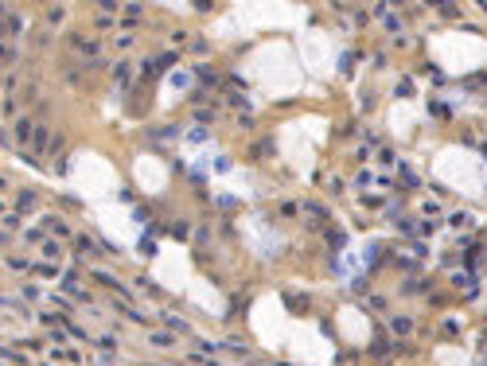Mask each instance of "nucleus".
Masks as SVG:
<instances>
[{"label": "nucleus", "mask_w": 487, "mask_h": 366, "mask_svg": "<svg viewBox=\"0 0 487 366\" xmlns=\"http://www.w3.org/2000/svg\"><path fill=\"white\" fill-rule=\"evenodd\" d=\"M0 31H4V24H0Z\"/></svg>", "instance_id": "obj_46"}, {"label": "nucleus", "mask_w": 487, "mask_h": 366, "mask_svg": "<svg viewBox=\"0 0 487 366\" xmlns=\"http://www.w3.org/2000/svg\"><path fill=\"white\" fill-rule=\"evenodd\" d=\"M94 24H98V28H102V31H109V28H113V24H117V20H113V16H109V12H98V20H94Z\"/></svg>", "instance_id": "obj_30"}, {"label": "nucleus", "mask_w": 487, "mask_h": 366, "mask_svg": "<svg viewBox=\"0 0 487 366\" xmlns=\"http://www.w3.org/2000/svg\"><path fill=\"white\" fill-rule=\"evenodd\" d=\"M324 242L331 249H343V246H347V234H343L339 226H324Z\"/></svg>", "instance_id": "obj_7"}, {"label": "nucleus", "mask_w": 487, "mask_h": 366, "mask_svg": "<svg viewBox=\"0 0 487 366\" xmlns=\"http://www.w3.org/2000/svg\"><path fill=\"white\" fill-rule=\"evenodd\" d=\"M390 331H394V339H409L417 331L413 316H390Z\"/></svg>", "instance_id": "obj_2"}, {"label": "nucleus", "mask_w": 487, "mask_h": 366, "mask_svg": "<svg viewBox=\"0 0 487 366\" xmlns=\"http://www.w3.org/2000/svg\"><path fill=\"white\" fill-rule=\"evenodd\" d=\"M0 246H8V234H0Z\"/></svg>", "instance_id": "obj_45"}, {"label": "nucleus", "mask_w": 487, "mask_h": 366, "mask_svg": "<svg viewBox=\"0 0 487 366\" xmlns=\"http://www.w3.org/2000/svg\"><path fill=\"white\" fill-rule=\"evenodd\" d=\"M8 269H16V273H31V261H28V257H8Z\"/></svg>", "instance_id": "obj_23"}, {"label": "nucleus", "mask_w": 487, "mask_h": 366, "mask_svg": "<svg viewBox=\"0 0 487 366\" xmlns=\"http://www.w3.org/2000/svg\"><path fill=\"white\" fill-rule=\"evenodd\" d=\"M401 187H417V176L409 172V168H401Z\"/></svg>", "instance_id": "obj_36"}, {"label": "nucleus", "mask_w": 487, "mask_h": 366, "mask_svg": "<svg viewBox=\"0 0 487 366\" xmlns=\"http://www.w3.org/2000/svg\"><path fill=\"white\" fill-rule=\"evenodd\" d=\"M367 304L374 308V312H386V308H390V304H386V296H378V292H374V296H367Z\"/></svg>", "instance_id": "obj_32"}, {"label": "nucleus", "mask_w": 487, "mask_h": 366, "mask_svg": "<svg viewBox=\"0 0 487 366\" xmlns=\"http://www.w3.org/2000/svg\"><path fill=\"white\" fill-rule=\"evenodd\" d=\"M475 148H479V156H483V160H487V140H479V144H475Z\"/></svg>", "instance_id": "obj_44"}, {"label": "nucleus", "mask_w": 487, "mask_h": 366, "mask_svg": "<svg viewBox=\"0 0 487 366\" xmlns=\"http://www.w3.org/2000/svg\"><path fill=\"white\" fill-rule=\"evenodd\" d=\"M429 113H433V117H441V121H448V117H452V109H448L444 102H433V105H429Z\"/></svg>", "instance_id": "obj_19"}, {"label": "nucleus", "mask_w": 487, "mask_h": 366, "mask_svg": "<svg viewBox=\"0 0 487 366\" xmlns=\"http://www.w3.org/2000/svg\"><path fill=\"white\" fill-rule=\"evenodd\" d=\"M71 47L82 55V59H98V51H102V43H98V39H86V35H71Z\"/></svg>", "instance_id": "obj_1"}, {"label": "nucleus", "mask_w": 487, "mask_h": 366, "mask_svg": "<svg viewBox=\"0 0 487 366\" xmlns=\"http://www.w3.org/2000/svg\"><path fill=\"white\" fill-rule=\"evenodd\" d=\"M164 323H168V327H172L176 335H183V331H191V327H187V320H179L176 312H164Z\"/></svg>", "instance_id": "obj_15"}, {"label": "nucleus", "mask_w": 487, "mask_h": 366, "mask_svg": "<svg viewBox=\"0 0 487 366\" xmlns=\"http://www.w3.org/2000/svg\"><path fill=\"white\" fill-rule=\"evenodd\" d=\"M31 273H39L43 280H55V277H62V269L55 261H43V265H31Z\"/></svg>", "instance_id": "obj_10"}, {"label": "nucleus", "mask_w": 487, "mask_h": 366, "mask_svg": "<svg viewBox=\"0 0 487 366\" xmlns=\"http://www.w3.org/2000/svg\"><path fill=\"white\" fill-rule=\"evenodd\" d=\"M31 136H35L31 117H20V121H16V144H31Z\"/></svg>", "instance_id": "obj_5"}, {"label": "nucleus", "mask_w": 487, "mask_h": 366, "mask_svg": "<svg viewBox=\"0 0 487 366\" xmlns=\"http://www.w3.org/2000/svg\"><path fill=\"white\" fill-rule=\"evenodd\" d=\"M195 121H207V125H211V121H215V113H211V109H195Z\"/></svg>", "instance_id": "obj_43"}, {"label": "nucleus", "mask_w": 487, "mask_h": 366, "mask_svg": "<svg viewBox=\"0 0 487 366\" xmlns=\"http://www.w3.org/2000/svg\"><path fill=\"white\" fill-rule=\"evenodd\" d=\"M148 343L152 347H172L176 343V331H148Z\"/></svg>", "instance_id": "obj_12"}, {"label": "nucleus", "mask_w": 487, "mask_h": 366, "mask_svg": "<svg viewBox=\"0 0 487 366\" xmlns=\"http://www.w3.org/2000/svg\"><path fill=\"white\" fill-rule=\"evenodd\" d=\"M382 164H398V152L394 148H382Z\"/></svg>", "instance_id": "obj_42"}, {"label": "nucleus", "mask_w": 487, "mask_h": 366, "mask_svg": "<svg viewBox=\"0 0 487 366\" xmlns=\"http://www.w3.org/2000/svg\"><path fill=\"white\" fill-rule=\"evenodd\" d=\"M4 28H8V31L16 35V31H24L28 24H24V16H8V24H4Z\"/></svg>", "instance_id": "obj_29"}, {"label": "nucleus", "mask_w": 487, "mask_h": 366, "mask_svg": "<svg viewBox=\"0 0 487 366\" xmlns=\"http://www.w3.org/2000/svg\"><path fill=\"white\" fill-rule=\"evenodd\" d=\"M43 226L51 230L55 238H71V230H66V222L62 218H55V214H43Z\"/></svg>", "instance_id": "obj_9"}, {"label": "nucleus", "mask_w": 487, "mask_h": 366, "mask_svg": "<svg viewBox=\"0 0 487 366\" xmlns=\"http://www.w3.org/2000/svg\"><path fill=\"white\" fill-rule=\"evenodd\" d=\"M195 78H199V86H203V90H215V86H219V74L211 70V66H199Z\"/></svg>", "instance_id": "obj_11"}, {"label": "nucleus", "mask_w": 487, "mask_h": 366, "mask_svg": "<svg viewBox=\"0 0 487 366\" xmlns=\"http://www.w3.org/2000/svg\"><path fill=\"white\" fill-rule=\"evenodd\" d=\"M285 304H289V312H308V296H304V292H300V296L289 292V296H285Z\"/></svg>", "instance_id": "obj_16"}, {"label": "nucleus", "mask_w": 487, "mask_h": 366, "mask_svg": "<svg viewBox=\"0 0 487 366\" xmlns=\"http://www.w3.org/2000/svg\"><path fill=\"white\" fill-rule=\"evenodd\" d=\"M156 62V70H160V66H172V62H179V51H164L160 59H152Z\"/></svg>", "instance_id": "obj_24"}, {"label": "nucleus", "mask_w": 487, "mask_h": 366, "mask_svg": "<svg viewBox=\"0 0 487 366\" xmlns=\"http://www.w3.org/2000/svg\"><path fill=\"white\" fill-rule=\"evenodd\" d=\"M62 288H66V292H82V280H78V273H62ZM82 296H90V292H82Z\"/></svg>", "instance_id": "obj_17"}, {"label": "nucleus", "mask_w": 487, "mask_h": 366, "mask_svg": "<svg viewBox=\"0 0 487 366\" xmlns=\"http://www.w3.org/2000/svg\"><path fill=\"white\" fill-rule=\"evenodd\" d=\"M191 55H207V43L203 39H191Z\"/></svg>", "instance_id": "obj_41"}, {"label": "nucleus", "mask_w": 487, "mask_h": 366, "mask_svg": "<svg viewBox=\"0 0 487 366\" xmlns=\"http://www.w3.org/2000/svg\"><path fill=\"white\" fill-rule=\"evenodd\" d=\"M253 156H273V140H257V148H253Z\"/></svg>", "instance_id": "obj_33"}, {"label": "nucleus", "mask_w": 487, "mask_h": 366, "mask_svg": "<svg viewBox=\"0 0 487 366\" xmlns=\"http://www.w3.org/2000/svg\"><path fill=\"white\" fill-rule=\"evenodd\" d=\"M39 320H43L51 331H55V327H62V316H59V312H39Z\"/></svg>", "instance_id": "obj_21"}, {"label": "nucleus", "mask_w": 487, "mask_h": 366, "mask_svg": "<svg viewBox=\"0 0 487 366\" xmlns=\"http://www.w3.org/2000/svg\"><path fill=\"white\" fill-rule=\"evenodd\" d=\"M62 16H66V8H62V4L47 8V24H62Z\"/></svg>", "instance_id": "obj_26"}, {"label": "nucleus", "mask_w": 487, "mask_h": 366, "mask_svg": "<svg viewBox=\"0 0 487 366\" xmlns=\"http://www.w3.org/2000/svg\"><path fill=\"white\" fill-rule=\"evenodd\" d=\"M121 16H125V20H117V24H125V28H133V24H141V16H145V8H141V4H125V8H121Z\"/></svg>", "instance_id": "obj_8"}, {"label": "nucleus", "mask_w": 487, "mask_h": 366, "mask_svg": "<svg viewBox=\"0 0 487 366\" xmlns=\"http://www.w3.org/2000/svg\"><path fill=\"white\" fill-rule=\"evenodd\" d=\"M363 206H367V210H378V206H382V199H378V195H363Z\"/></svg>", "instance_id": "obj_37"}, {"label": "nucleus", "mask_w": 487, "mask_h": 366, "mask_svg": "<svg viewBox=\"0 0 487 366\" xmlns=\"http://www.w3.org/2000/svg\"><path fill=\"white\" fill-rule=\"evenodd\" d=\"M421 214L437 218V214H441V203H437V199H425V203H421Z\"/></svg>", "instance_id": "obj_25"}, {"label": "nucleus", "mask_w": 487, "mask_h": 366, "mask_svg": "<svg viewBox=\"0 0 487 366\" xmlns=\"http://www.w3.org/2000/svg\"><path fill=\"white\" fill-rule=\"evenodd\" d=\"M94 280H98V284H105V288H113L121 300H129V288H125V284H117V277H109V273H102V269H94Z\"/></svg>", "instance_id": "obj_4"}, {"label": "nucleus", "mask_w": 487, "mask_h": 366, "mask_svg": "<svg viewBox=\"0 0 487 366\" xmlns=\"http://www.w3.org/2000/svg\"><path fill=\"white\" fill-rule=\"evenodd\" d=\"M113 78H117V86H121V90H129V78H133V66H129V62H117V66H113Z\"/></svg>", "instance_id": "obj_13"}, {"label": "nucleus", "mask_w": 487, "mask_h": 366, "mask_svg": "<svg viewBox=\"0 0 487 366\" xmlns=\"http://www.w3.org/2000/svg\"><path fill=\"white\" fill-rule=\"evenodd\" d=\"M300 210H304L312 222H327V218H331V210H327L324 203H300Z\"/></svg>", "instance_id": "obj_6"}, {"label": "nucleus", "mask_w": 487, "mask_h": 366, "mask_svg": "<svg viewBox=\"0 0 487 366\" xmlns=\"http://www.w3.org/2000/svg\"><path fill=\"white\" fill-rule=\"evenodd\" d=\"M43 253H47V261H59V257H62V246H59V242H43Z\"/></svg>", "instance_id": "obj_20"}, {"label": "nucleus", "mask_w": 487, "mask_h": 366, "mask_svg": "<svg viewBox=\"0 0 487 366\" xmlns=\"http://www.w3.org/2000/svg\"><path fill=\"white\" fill-rule=\"evenodd\" d=\"M74 249H78V257H82V253H86V257H90V253H98V249H102V246H98V242H90L86 234H78V238H74Z\"/></svg>", "instance_id": "obj_14"}, {"label": "nucleus", "mask_w": 487, "mask_h": 366, "mask_svg": "<svg viewBox=\"0 0 487 366\" xmlns=\"http://www.w3.org/2000/svg\"><path fill=\"white\" fill-rule=\"evenodd\" d=\"M441 335H444V339H456V335H460V323H456V320H444Z\"/></svg>", "instance_id": "obj_28"}, {"label": "nucleus", "mask_w": 487, "mask_h": 366, "mask_svg": "<svg viewBox=\"0 0 487 366\" xmlns=\"http://www.w3.org/2000/svg\"><path fill=\"white\" fill-rule=\"evenodd\" d=\"M0 304H4V300H0Z\"/></svg>", "instance_id": "obj_47"}, {"label": "nucleus", "mask_w": 487, "mask_h": 366, "mask_svg": "<svg viewBox=\"0 0 487 366\" xmlns=\"http://www.w3.org/2000/svg\"><path fill=\"white\" fill-rule=\"evenodd\" d=\"M386 31H390V35H398V31H401V16L398 12H386Z\"/></svg>", "instance_id": "obj_22"}, {"label": "nucleus", "mask_w": 487, "mask_h": 366, "mask_svg": "<svg viewBox=\"0 0 487 366\" xmlns=\"http://www.w3.org/2000/svg\"><path fill=\"white\" fill-rule=\"evenodd\" d=\"M370 183H374V172H367V168H363V172L355 176V187L363 191V187H370Z\"/></svg>", "instance_id": "obj_27"}, {"label": "nucleus", "mask_w": 487, "mask_h": 366, "mask_svg": "<svg viewBox=\"0 0 487 366\" xmlns=\"http://www.w3.org/2000/svg\"><path fill=\"white\" fill-rule=\"evenodd\" d=\"M51 304H55V308H62V312H71V308H74V300H66V296H51Z\"/></svg>", "instance_id": "obj_39"}, {"label": "nucleus", "mask_w": 487, "mask_h": 366, "mask_svg": "<svg viewBox=\"0 0 487 366\" xmlns=\"http://www.w3.org/2000/svg\"><path fill=\"white\" fill-rule=\"evenodd\" d=\"M35 199H39V195H35L31 187H24L20 195H16V214H31V210H35Z\"/></svg>", "instance_id": "obj_3"}, {"label": "nucleus", "mask_w": 487, "mask_h": 366, "mask_svg": "<svg viewBox=\"0 0 487 366\" xmlns=\"http://www.w3.org/2000/svg\"><path fill=\"white\" fill-rule=\"evenodd\" d=\"M98 343H102L105 351H117V339H113V335H102V339H98Z\"/></svg>", "instance_id": "obj_40"}, {"label": "nucleus", "mask_w": 487, "mask_h": 366, "mask_svg": "<svg viewBox=\"0 0 487 366\" xmlns=\"http://www.w3.org/2000/svg\"><path fill=\"white\" fill-rule=\"evenodd\" d=\"M448 222H452V230H456V226H472V214H452Z\"/></svg>", "instance_id": "obj_38"}, {"label": "nucleus", "mask_w": 487, "mask_h": 366, "mask_svg": "<svg viewBox=\"0 0 487 366\" xmlns=\"http://www.w3.org/2000/svg\"><path fill=\"white\" fill-rule=\"evenodd\" d=\"M0 354H4V358H8L12 366H28V354H24V351H12V347H0Z\"/></svg>", "instance_id": "obj_18"}, {"label": "nucleus", "mask_w": 487, "mask_h": 366, "mask_svg": "<svg viewBox=\"0 0 487 366\" xmlns=\"http://www.w3.org/2000/svg\"><path fill=\"white\" fill-rule=\"evenodd\" d=\"M141 253H145V257H152V253H156V242H152V234L141 238Z\"/></svg>", "instance_id": "obj_31"}, {"label": "nucleus", "mask_w": 487, "mask_h": 366, "mask_svg": "<svg viewBox=\"0 0 487 366\" xmlns=\"http://www.w3.org/2000/svg\"><path fill=\"white\" fill-rule=\"evenodd\" d=\"M20 222H24V214H16V210H12V214H4V230H16Z\"/></svg>", "instance_id": "obj_35"}, {"label": "nucleus", "mask_w": 487, "mask_h": 366, "mask_svg": "<svg viewBox=\"0 0 487 366\" xmlns=\"http://www.w3.org/2000/svg\"><path fill=\"white\" fill-rule=\"evenodd\" d=\"M222 347H226V351H234V354H250V351H246V343H238V339H226Z\"/></svg>", "instance_id": "obj_34"}]
</instances>
